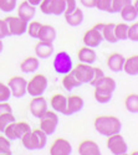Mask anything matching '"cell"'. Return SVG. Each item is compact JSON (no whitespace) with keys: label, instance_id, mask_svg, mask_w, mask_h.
Segmentation results:
<instances>
[{"label":"cell","instance_id":"cell-1","mask_svg":"<svg viewBox=\"0 0 138 155\" xmlns=\"http://www.w3.org/2000/svg\"><path fill=\"white\" fill-rule=\"evenodd\" d=\"M93 127L98 134L103 137H109L121 133L122 123L115 115H98L93 120Z\"/></svg>","mask_w":138,"mask_h":155},{"label":"cell","instance_id":"cell-2","mask_svg":"<svg viewBox=\"0 0 138 155\" xmlns=\"http://www.w3.org/2000/svg\"><path fill=\"white\" fill-rule=\"evenodd\" d=\"M47 78L46 76L42 73H37L34 77H31V80L28 81L26 83V93H29L31 97H39L44 96L45 91L47 89Z\"/></svg>","mask_w":138,"mask_h":155},{"label":"cell","instance_id":"cell-3","mask_svg":"<svg viewBox=\"0 0 138 155\" xmlns=\"http://www.w3.org/2000/svg\"><path fill=\"white\" fill-rule=\"evenodd\" d=\"M32 129L29 125V123L26 122H12L10 124L6 125V128L4 129V135L11 141V140H18L21 139L25 134H28L29 132H31Z\"/></svg>","mask_w":138,"mask_h":155},{"label":"cell","instance_id":"cell-4","mask_svg":"<svg viewBox=\"0 0 138 155\" xmlns=\"http://www.w3.org/2000/svg\"><path fill=\"white\" fill-rule=\"evenodd\" d=\"M52 66H54V70L56 73L64 76L72 70L73 62H72V58L69 55V52H66V51H60L54 57Z\"/></svg>","mask_w":138,"mask_h":155},{"label":"cell","instance_id":"cell-5","mask_svg":"<svg viewBox=\"0 0 138 155\" xmlns=\"http://www.w3.org/2000/svg\"><path fill=\"white\" fill-rule=\"evenodd\" d=\"M59 125V117L55 110H46L45 114L40 118V129L49 137L56 132Z\"/></svg>","mask_w":138,"mask_h":155},{"label":"cell","instance_id":"cell-6","mask_svg":"<svg viewBox=\"0 0 138 155\" xmlns=\"http://www.w3.org/2000/svg\"><path fill=\"white\" fill-rule=\"evenodd\" d=\"M5 22L8 25V30L10 36H20L26 32V28H28V21H25L24 19H21L20 16H12L9 15L5 19Z\"/></svg>","mask_w":138,"mask_h":155},{"label":"cell","instance_id":"cell-7","mask_svg":"<svg viewBox=\"0 0 138 155\" xmlns=\"http://www.w3.org/2000/svg\"><path fill=\"white\" fill-rule=\"evenodd\" d=\"M106 144H107L108 150L113 155H119V154H123V153H127V149H128L126 140H124V138L121 135V133L107 137V143Z\"/></svg>","mask_w":138,"mask_h":155},{"label":"cell","instance_id":"cell-8","mask_svg":"<svg viewBox=\"0 0 138 155\" xmlns=\"http://www.w3.org/2000/svg\"><path fill=\"white\" fill-rule=\"evenodd\" d=\"M26 83L28 81L21 76H14L8 81V87L10 93L15 98H21L26 94Z\"/></svg>","mask_w":138,"mask_h":155},{"label":"cell","instance_id":"cell-9","mask_svg":"<svg viewBox=\"0 0 138 155\" xmlns=\"http://www.w3.org/2000/svg\"><path fill=\"white\" fill-rule=\"evenodd\" d=\"M72 73L77 77V80L83 84V83H90L92 74H93V67L92 64L89 63H82L79 62L76 66L72 67Z\"/></svg>","mask_w":138,"mask_h":155},{"label":"cell","instance_id":"cell-10","mask_svg":"<svg viewBox=\"0 0 138 155\" xmlns=\"http://www.w3.org/2000/svg\"><path fill=\"white\" fill-rule=\"evenodd\" d=\"M29 110L32 114V117L40 119L45 112L47 110V101L45 97L39 96V97H32V99L29 103Z\"/></svg>","mask_w":138,"mask_h":155},{"label":"cell","instance_id":"cell-11","mask_svg":"<svg viewBox=\"0 0 138 155\" xmlns=\"http://www.w3.org/2000/svg\"><path fill=\"white\" fill-rule=\"evenodd\" d=\"M82 41L85 44V46L87 47H98L99 45L102 44L103 41V37H102V34L99 32L97 29H95L93 26L91 29H89L85 34H83V37H82Z\"/></svg>","mask_w":138,"mask_h":155},{"label":"cell","instance_id":"cell-12","mask_svg":"<svg viewBox=\"0 0 138 155\" xmlns=\"http://www.w3.org/2000/svg\"><path fill=\"white\" fill-rule=\"evenodd\" d=\"M72 147L70 141L64 138H57L50 147V155H71Z\"/></svg>","mask_w":138,"mask_h":155},{"label":"cell","instance_id":"cell-13","mask_svg":"<svg viewBox=\"0 0 138 155\" xmlns=\"http://www.w3.org/2000/svg\"><path fill=\"white\" fill-rule=\"evenodd\" d=\"M85 106V102L82 99V97L72 94L66 97V109L64 112L65 115H72L75 113H79Z\"/></svg>","mask_w":138,"mask_h":155},{"label":"cell","instance_id":"cell-14","mask_svg":"<svg viewBox=\"0 0 138 155\" xmlns=\"http://www.w3.org/2000/svg\"><path fill=\"white\" fill-rule=\"evenodd\" d=\"M79 154L80 155H102L98 144L91 139H85L79 144Z\"/></svg>","mask_w":138,"mask_h":155},{"label":"cell","instance_id":"cell-15","mask_svg":"<svg viewBox=\"0 0 138 155\" xmlns=\"http://www.w3.org/2000/svg\"><path fill=\"white\" fill-rule=\"evenodd\" d=\"M36 14V6L31 5L28 0H24L21 2L18 6V16H20L21 19H24L25 21H31L32 18Z\"/></svg>","mask_w":138,"mask_h":155},{"label":"cell","instance_id":"cell-16","mask_svg":"<svg viewBox=\"0 0 138 155\" xmlns=\"http://www.w3.org/2000/svg\"><path fill=\"white\" fill-rule=\"evenodd\" d=\"M54 52V45L52 42H45L40 41L35 45V55L37 58H49L52 56Z\"/></svg>","mask_w":138,"mask_h":155},{"label":"cell","instance_id":"cell-17","mask_svg":"<svg viewBox=\"0 0 138 155\" xmlns=\"http://www.w3.org/2000/svg\"><path fill=\"white\" fill-rule=\"evenodd\" d=\"M77 58L80 62L82 63H89V64H92L96 62L97 60V54L96 51L92 48V47H81L77 52Z\"/></svg>","mask_w":138,"mask_h":155},{"label":"cell","instance_id":"cell-18","mask_svg":"<svg viewBox=\"0 0 138 155\" xmlns=\"http://www.w3.org/2000/svg\"><path fill=\"white\" fill-rule=\"evenodd\" d=\"M123 62H124L123 55L118 52H113L107 57V67L112 72H121L123 68Z\"/></svg>","mask_w":138,"mask_h":155},{"label":"cell","instance_id":"cell-19","mask_svg":"<svg viewBox=\"0 0 138 155\" xmlns=\"http://www.w3.org/2000/svg\"><path fill=\"white\" fill-rule=\"evenodd\" d=\"M122 70L126 72L128 76L136 77L138 74V56L137 55H132V56H130L127 58H124Z\"/></svg>","mask_w":138,"mask_h":155},{"label":"cell","instance_id":"cell-20","mask_svg":"<svg viewBox=\"0 0 138 155\" xmlns=\"http://www.w3.org/2000/svg\"><path fill=\"white\" fill-rule=\"evenodd\" d=\"M40 41L45 42H54L56 38V30L52 25H41V29L39 31V36H37Z\"/></svg>","mask_w":138,"mask_h":155},{"label":"cell","instance_id":"cell-21","mask_svg":"<svg viewBox=\"0 0 138 155\" xmlns=\"http://www.w3.org/2000/svg\"><path fill=\"white\" fill-rule=\"evenodd\" d=\"M50 106L52 107V110H55L56 113L64 114V112L66 109V96L61 94V93L54 94L51 97V99H50Z\"/></svg>","mask_w":138,"mask_h":155},{"label":"cell","instance_id":"cell-22","mask_svg":"<svg viewBox=\"0 0 138 155\" xmlns=\"http://www.w3.org/2000/svg\"><path fill=\"white\" fill-rule=\"evenodd\" d=\"M40 66V61L37 57H26L25 60H22V62L20 63V70L24 73H32L35 72Z\"/></svg>","mask_w":138,"mask_h":155},{"label":"cell","instance_id":"cell-23","mask_svg":"<svg viewBox=\"0 0 138 155\" xmlns=\"http://www.w3.org/2000/svg\"><path fill=\"white\" fill-rule=\"evenodd\" d=\"M64 16H65L66 22L70 25V26H79V25H81L83 21V11L80 8H76L72 12L66 14Z\"/></svg>","mask_w":138,"mask_h":155},{"label":"cell","instance_id":"cell-24","mask_svg":"<svg viewBox=\"0 0 138 155\" xmlns=\"http://www.w3.org/2000/svg\"><path fill=\"white\" fill-rule=\"evenodd\" d=\"M82 83L77 80V77L72 73V71L64 74V77H62V87H64L66 91H72L73 88H77Z\"/></svg>","mask_w":138,"mask_h":155},{"label":"cell","instance_id":"cell-25","mask_svg":"<svg viewBox=\"0 0 138 155\" xmlns=\"http://www.w3.org/2000/svg\"><path fill=\"white\" fill-rule=\"evenodd\" d=\"M119 14L122 16V19L124 21H137V18H138V8L133 4H130L127 6H124L123 9H121Z\"/></svg>","mask_w":138,"mask_h":155},{"label":"cell","instance_id":"cell-26","mask_svg":"<svg viewBox=\"0 0 138 155\" xmlns=\"http://www.w3.org/2000/svg\"><path fill=\"white\" fill-rule=\"evenodd\" d=\"M112 92L107 91V89L105 88H101V87H95V92H93V97L95 99L101 103V104H106V103H108L111 99H112Z\"/></svg>","mask_w":138,"mask_h":155},{"label":"cell","instance_id":"cell-27","mask_svg":"<svg viewBox=\"0 0 138 155\" xmlns=\"http://www.w3.org/2000/svg\"><path fill=\"white\" fill-rule=\"evenodd\" d=\"M102 37L103 40L109 42V44H116L117 42V38L115 35V24L113 22H108L105 24V28L102 31Z\"/></svg>","mask_w":138,"mask_h":155},{"label":"cell","instance_id":"cell-28","mask_svg":"<svg viewBox=\"0 0 138 155\" xmlns=\"http://www.w3.org/2000/svg\"><path fill=\"white\" fill-rule=\"evenodd\" d=\"M124 107L130 113L137 114L138 113V94L137 93H132L128 94L124 99Z\"/></svg>","mask_w":138,"mask_h":155},{"label":"cell","instance_id":"cell-29","mask_svg":"<svg viewBox=\"0 0 138 155\" xmlns=\"http://www.w3.org/2000/svg\"><path fill=\"white\" fill-rule=\"evenodd\" d=\"M32 133H34V137H35V140H36V150L44 149L47 144V135L41 130L40 128L34 129Z\"/></svg>","mask_w":138,"mask_h":155},{"label":"cell","instance_id":"cell-30","mask_svg":"<svg viewBox=\"0 0 138 155\" xmlns=\"http://www.w3.org/2000/svg\"><path fill=\"white\" fill-rule=\"evenodd\" d=\"M128 26L130 25L126 22H119V24H115V35L117 41H124L127 40V32H128Z\"/></svg>","mask_w":138,"mask_h":155},{"label":"cell","instance_id":"cell-31","mask_svg":"<svg viewBox=\"0 0 138 155\" xmlns=\"http://www.w3.org/2000/svg\"><path fill=\"white\" fill-rule=\"evenodd\" d=\"M95 87L105 88V89H107V91H109V92L113 93V92H115V89H116V87H117V83H116V81H115L113 78H112V77L103 76V78L99 81Z\"/></svg>","mask_w":138,"mask_h":155},{"label":"cell","instance_id":"cell-32","mask_svg":"<svg viewBox=\"0 0 138 155\" xmlns=\"http://www.w3.org/2000/svg\"><path fill=\"white\" fill-rule=\"evenodd\" d=\"M20 140H21L22 147L25 149H28V150H36V140H35L32 130L29 132L28 134H25Z\"/></svg>","mask_w":138,"mask_h":155},{"label":"cell","instance_id":"cell-33","mask_svg":"<svg viewBox=\"0 0 138 155\" xmlns=\"http://www.w3.org/2000/svg\"><path fill=\"white\" fill-rule=\"evenodd\" d=\"M41 22L39 21H29L28 22V28H26V32L30 35V37L32 38H37L39 36V31L41 29Z\"/></svg>","mask_w":138,"mask_h":155},{"label":"cell","instance_id":"cell-34","mask_svg":"<svg viewBox=\"0 0 138 155\" xmlns=\"http://www.w3.org/2000/svg\"><path fill=\"white\" fill-rule=\"evenodd\" d=\"M132 4V0H112L111 2V14L119 12L121 9Z\"/></svg>","mask_w":138,"mask_h":155},{"label":"cell","instance_id":"cell-35","mask_svg":"<svg viewBox=\"0 0 138 155\" xmlns=\"http://www.w3.org/2000/svg\"><path fill=\"white\" fill-rule=\"evenodd\" d=\"M66 10L65 0H52V15H64Z\"/></svg>","mask_w":138,"mask_h":155},{"label":"cell","instance_id":"cell-36","mask_svg":"<svg viewBox=\"0 0 138 155\" xmlns=\"http://www.w3.org/2000/svg\"><path fill=\"white\" fill-rule=\"evenodd\" d=\"M15 122V117L12 113H4V114H0V132H4V129L6 128L8 124Z\"/></svg>","mask_w":138,"mask_h":155},{"label":"cell","instance_id":"cell-37","mask_svg":"<svg viewBox=\"0 0 138 155\" xmlns=\"http://www.w3.org/2000/svg\"><path fill=\"white\" fill-rule=\"evenodd\" d=\"M18 0H0V10L4 12H11L16 9Z\"/></svg>","mask_w":138,"mask_h":155},{"label":"cell","instance_id":"cell-38","mask_svg":"<svg viewBox=\"0 0 138 155\" xmlns=\"http://www.w3.org/2000/svg\"><path fill=\"white\" fill-rule=\"evenodd\" d=\"M127 40H131L133 42L138 41V24H137V21H133V24L128 26Z\"/></svg>","mask_w":138,"mask_h":155},{"label":"cell","instance_id":"cell-39","mask_svg":"<svg viewBox=\"0 0 138 155\" xmlns=\"http://www.w3.org/2000/svg\"><path fill=\"white\" fill-rule=\"evenodd\" d=\"M40 8V11L45 15H52V0H41L37 5Z\"/></svg>","mask_w":138,"mask_h":155},{"label":"cell","instance_id":"cell-40","mask_svg":"<svg viewBox=\"0 0 138 155\" xmlns=\"http://www.w3.org/2000/svg\"><path fill=\"white\" fill-rule=\"evenodd\" d=\"M103 76H105V72H103L101 68L93 67V74H92V78H91V81H90V84H91L92 87H95L99 81L103 78Z\"/></svg>","mask_w":138,"mask_h":155},{"label":"cell","instance_id":"cell-41","mask_svg":"<svg viewBox=\"0 0 138 155\" xmlns=\"http://www.w3.org/2000/svg\"><path fill=\"white\" fill-rule=\"evenodd\" d=\"M10 98H11V93L8 84L0 82V102H8Z\"/></svg>","mask_w":138,"mask_h":155},{"label":"cell","instance_id":"cell-42","mask_svg":"<svg viewBox=\"0 0 138 155\" xmlns=\"http://www.w3.org/2000/svg\"><path fill=\"white\" fill-rule=\"evenodd\" d=\"M0 153H11V143L5 135H0Z\"/></svg>","mask_w":138,"mask_h":155},{"label":"cell","instance_id":"cell-43","mask_svg":"<svg viewBox=\"0 0 138 155\" xmlns=\"http://www.w3.org/2000/svg\"><path fill=\"white\" fill-rule=\"evenodd\" d=\"M111 2L112 0H97L96 2V8L99 11L111 12Z\"/></svg>","mask_w":138,"mask_h":155},{"label":"cell","instance_id":"cell-44","mask_svg":"<svg viewBox=\"0 0 138 155\" xmlns=\"http://www.w3.org/2000/svg\"><path fill=\"white\" fill-rule=\"evenodd\" d=\"M8 36H10L9 30H8V25L4 19H0V40H3V38L8 37Z\"/></svg>","mask_w":138,"mask_h":155},{"label":"cell","instance_id":"cell-45","mask_svg":"<svg viewBox=\"0 0 138 155\" xmlns=\"http://www.w3.org/2000/svg\"><path fill=\"white\" fill-rule=\"evenodd\" d=\"M65 2H66V10H65V12H64V15L70 14V12H72L75 9L77 8L76 0H65Z\"/></svg>","mask_w":138,"mask_h":155},{"label":"cell","instance_id":"cell-46","mask_svg":"<svg viewBox=\"0 0 138 155\" xmlns=\"http://www.w3.org/2000/svg\"><path fill=\"white\" fill-rule=\"evenodd\" d=\"M4 113H12V108L8 102H0V114Z\"/></svg>","mask_w":138,"mask_h":155},{"label":"cell","instance_id":"cell-47","mask_svg":"<svg viewBox=\"0 0 138 155\" xmlns=\"http://www.w3.org/2000/svg\"><path fill=\"white\" fill-rule=\"evenodd\" d=\"M96 2H97V0H80V3L85 8H89V9L96 8Z\"/></svg>","mask_w":138,"mask_h":155},{"label":"cell","instance_id":"cell-48","mask_svg":"<svg viewBox=\"0 0 138 155\" xmlns=\"http://www.w3.org/2000/svg\"><path fill=\"white\" fill-rule=\"evenodd\" d=\"M28 2H29L31 5H34V6H37V5L40 4V2H41V0H28Z\"/></svg>","mask_w":138,"mask_h":155},{"label":"cell","instance_id":"cell-49","mask_svg":"<svg viewBox=\"0 0 138 155\" xmlns=\"http://www.w3.org/2000/svg\"><path fill=\"white\" fill-rule=\"evenodd\" d=\"M3 48H4V45H3V40H0V52L3 51Z\"/></svg>","mask_w":138,"mask_h":155},{"label":"cell","instance_id":"cell-50","mask_svg":"<svg viewBox=\"0 0 138 155\" xmlns=\"http://www.w3.org/2000/svg\"><path fill=\"white\" fill-rule=\"evenodd\" d=\"M0 155H12L11 153H0Z\"/></svg>","mask_w":138,"mask_h":155},{"label":"cell","instance_id":"cell-51","mask_svg":"<svg viewBox=\"0 0 138 155\" xmlns=\"http://www.w3.org/2000/svg\"><path fill=\"white\" fill-rule=\"evenodd\" d=\"M130 155H138V151H137V150H134V151H133L132 154H130Z\"/></svg>","mask_w":138,"mask_h":155},{"label":"cell","instance_id":"cell-52","mask_svg":"<svg viewBox=\"0 0 138 155\" xmlns=\"http://www.w3.org/2000/svg\"><path fill=\"white\" fill-rule=\"evenodd\" d=\"M119 155H130V154H127V153H123V154H119Z\"/></svg>","mask_w":138,"mask_h":155}]
</instances>
